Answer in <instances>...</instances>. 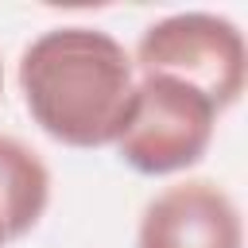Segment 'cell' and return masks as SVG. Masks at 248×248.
I'll return each instance as SVG.
<instances>
[{"instance_id":"52a82bcc","label":"cell","mask_w":248,"mask_h":248,"mask_svg":"<svg viewBox=\"0 0 248 248\" xmlns=\"http://www.w3.org/2000/svg\"><path fill=\"white\" fill-rule=\"evenodd\" d=\"M0 93H4V62H0Z\"/></svg>"},{"instance_id":"3957f363","label":"cell","mask_w":248,"mask_h":248,"mask_svg":"<svg viewBox=\"0 0 248 248\" xmlns=\"http://www.w3.org/2000/svg\"><path fill=\"white\" fill-rule=\"evenodd\" d=\"M217 116V105L198 89L174 78L140 74L128 120L112 147L120 163H128L136 174H178L202 163V155L213 143Z\"/></svg>"},{"instance_id":"6da1fadb","label":"cell","mask_w":248,"mask_h":248,"mask_svg":"<svg viewBox=\"0 0 248 248\" xmlns=\"http://www.w3.org/2000/svg\"><path fill=\"white\" fill-rule=\"evenodd\" d=\"M16 78L31 120L66 147L116 143L136 93V66L124 43L85 23L35 35L19 54Z\"/></svg>"},{"instance_id":"277c9868","label":"cell","mask_w":248,"mask_h":248,"mask_svg":"<svg viewBox=\"0 0 248 248\" xmlns=\"http://www.w3.org/2000/svg\"><path fill=\"white\" fill-rule=\"evenodd\" d=\"M136 248H244V221L225 186L186 178L143 205Z\"/></svg>"},{"instance_id":"7a4b0ae2","label":"cell","mask_w":248,"mask_h":248,"mask_svg":"<svg viewBox=\"0 0 248 248\" xmlns=\"http://www.w3.org/2000/svg\"><path fill=\"white\" fill-rule=\"evenodd\" d=\"M132 66L140 74L174 78L209 97L217 112H225L244 93L248 50L232 19L217 12H174L140 35Z\"/></svg>"},{"instance_id":"5b68a950","label":"cell","mask_w":248,"mask_h":248,"mask_svg":"<svg viewBox=\"0 0 248 248\" xmlns=\"http://www.w3.org/2000/svg\"><path fill=\"white\" fill-rule=\"evenodd\" d=\"M50 205V170L23 140L0 132V217L8 236H27Z\"/></svg>"},{"instance_id":"8992f818","label":"cell","mask_w":248,"mask_h":248,"mask_svg":"<svg viewBox=\"0 0 248 248\" xmlns=\"http://www.w3.org/2000/svg\"><path fill=\"white\" fill-rule=\"evenodd\" d=\"M4 244H12V236H8V225H4V217H0V248Z\"/></svg>"}]
</instances>
